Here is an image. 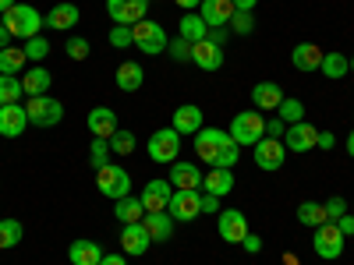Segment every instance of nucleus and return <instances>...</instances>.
<instances>
[{
	"label": "nucleus",
	"instance_id": "obj_1",
	"mask_svg": "<svg viewBox=\"0 0 354 265\" xmlns=\"http://www.w3.org/2000/svg\"><path fill=\"white\" fill-rule=\"evenodd\" d=\"M0 21H4V28H8L15 39H32V36H39V28L46 25L43 14H39L32 4H15V8H8L4 14H0Z\"/></svg>",
	"mask_w": 354,
	"mask_h": 265
},
{
	"label": "nucleus",
	"instance_id": "obj_2",
	"mask_svg": "<svg viewBox=\"0 0 354 265\" xmlns=\"http://www.w3.org/2000/svg\"><path fill=\"white\" fill-rule=\"evenodd\" d=\"M238 145H259L266 138V117L259 110H241V113H234V121H230V131H227Z\"/></svg>",
	"mask_w": 354,
	"mask_h": 265
},
{
	"label": "nucleus",
	"instance_id": "obj_3",
	"mask_svg": "<svg viewBox=\"0 0 354 265\" xmlns=\"http://www.w3.org/2000/svg\"><path fill=\"white\" fill-rule=\"evenodd\" d=\"M131 39H135V50H142L145 57H160L167 53V32H163V25L160 21H135L131 25Z\"/></svg>",
	"mask_w": 354,
	"mask_h": 265
},
{
	"label": "nucleus",
	"instance_id": "obj_4",
	"mask_svg": "<svg viewBox=\"0 0 354 265\" xmlns=\"http://www.w3.org/2000/svg\"><path fill=\"white\" fill-rule=\"evenodd\" d=\"M25 113H28V124L36 128H57L64 121V103L53 99V96H32L25 103Z\"/></svg>",
	"mask_w": 354,
	"mask_h": 265
},
{
	"label": "nucleus",
	"instance_id": "obj_5",
	"mask_svg": "<svg viewBox=\"0 0 354 265\" xmlns=\"http://www.w3.org/2000/svg\"><path fill=\"white\" fill-rule=\"evenodd\" d=\"M96 188H100V195L117 202V198L131 195V173L124 166H117V163H106V166L96 170Z\"/></svg>",
	"mask_w": 354,
	"mask_h": 265
},
{
	"label": "nucleus",
	"instance_id": "obj_6",
	"mask_svg": "<svg viewBox=\"0 0 354 265\" xmlns=\"http://www.w3.org/2000/svg\"><path fill=\"white\" fill-rule=\"evenodd\" d=\"M177 156H181V135H177L174 128H160L149 135V159L153 163H177Z\"/></svg>",
	"mask_w": 354,
	"mask_h": 265
},
{
	"label": "nucleus",
	"instance_id": "obj_7",
	"mask_svg": "<svg viewBox=\"0 0 354 265\" xmlns=\"http://www.w3.org/2000/svg\"><path fill=\"white\" fill-rule=\"evenodd\" d=\"M344 233L337 230V223H322V226H315V237H312V251L319 255V258H326V262H337L340 255H344Z\"/></svg>",
	"mask_w": 354,
	"mask_h": 265
},
{
	"label": "nucleus",
	"instance_id": "obj_8",
	"mask_svg": "<svg viewBox=\"0 0 354 265\" xmlns=\"http://www.w3.org/2000/svg\"><path fill=\"white\" fill-rule=\"evenodd\" d=\"M255 149V166L266 170V173H277L283 163H287V145L283 138H262L259 145H252Z\"/></svg>",
	"mask_w": 354,
	"mask_h": 265
},
{
	"label": "nucleus",
	"instance_id": "obj_9",
	"mask_svg": "<svg viewBox=\"0 0 354 265\" xmlns=\"http://www.w3.org/2000/svg\"><path fill=\"white\" fill-rule=\"evenodd\" d=\"M167 213L174 223H192L202 216V191H174Z\"/></svg>",
	"mask_w": 354,
	"mask_h": 265
},
{
	"label": "nucleus",
	"instance_id": "obj_10",
	"mask_svg": "<svg viewBox=\"0 0 354 265\" xmlns=\"http://www.w3.org/2000/svg\"><path fill=\"white\" fill-rule=\"evenodd\" d=\"M106 14L113 25H135L149 14V0H106Z\"/></svg>",
	"mask_w": 354,
	"mask_h": 265
},
{
	"label": "nucleus",
	"instance_id": "obj_11",
	"mask_svg": "<svg viewBox=\"0 0 354 265\" xmlns=\"http://www.w3.org/2000/svg\"><path fill=\"white\" fill-rule=\"evenodd\" d=\"M216 230H220V237L227 241V244H241L245 237H248V216L241 213V209H223L220 213V219H216Z\"/></svg>",
	"mask_w": 354,
	"mask_h": 265
},
{
	"label": "nucleus",
	"instance_id": "obj_12",
	"mask_svg": "<svg viewBox=\"0 0 354 265\" xmlns=\"http://www.w3.org/2000/svg\"><path fill=\"white\" fill-rule=\"evenodd\" d=\"M227 138H230V135H227L223 128H202V131L195 135V156H198L202 163H216V156H220V149H223Z\"/></svg>",
	"mask_w": 354,
	"mask_h": 265
},
{
	"label": "nucleus",
	"instance_id": "obj_13",
	"mask_svg": "<svg viewBox=\"0 0 354 265\" xmlns=\"http://www.w3.org/2000/svg\"><path fill=\"white\" fill-rule=\"evenodd\" d=\"M142 205H145V213H167V205H170V198H174V184L170 181H163V177H156V181H149L142 188Z\"/></svg>",
	"mask_w": 354,
	"mask_h": 265
},
{
	"label": "nucleus",
	"instance_id": "obj_14",
	"mask_svg": "<svg viewBox=\"0 0 354 265\" xmlns=\"http://www.w3.org/2000/svg\"><path fill=\"white\" fill-rule=\"evenodd\" d=\"M315 138H319V128H312L308 121H298L283 131V145L287 153H312L315 149Z\"/></svg>",
	"mask_w": 354,
	"mask_h": 265
},
{
	"label": "nucleus",
	"instance_id": "obj_15",
	"mask_svg": "<svg viewBox=\"0 0 354 265\" xmlns=\"http://www.w3.org/2000/svg\"><path fill=\"white\" fill-rule=\"evenodd\" d=\"M167 181L174 184V191H202V170L195 163H170V177Z\"/></svg>",
	"mask_w": 354,
	"mask_h": 265
},
{
	"label": "nucleus",
	"instance_id": "obj_16",
	"mask_svg": "<svg viewBox=\"0 0 354 265\" xmlns=\"http://www.w3.org/2000/svg\"><path fill=\"white\" fill-rule=\"evenodd\" d=\"M85 124H88V135L93 138H106L110 141L117 135V113L110 106H93L88 117H85Z\"/></svg>",
	"mask_w": 354,
	"mask_h": 265
},
{
	"label": "nucleus",
	"instance_id": "obj_17",
	"mask_svg": "<svg viewBox=\"0 0 354 265\" xmlns=\"http://www.w3.org/2000/svg\"><path fill=\"white\" fill-rule=\"evenodd\" d=\"M192 64L202 68V71H220L223 68V46H216L209 39L192 43Z\"/></svg>",
	"mask_w": 354,
	"mask_h": 265
},
{
	"label": "nucleus",
	"instance_id": "obj_18",
	"mask_svg": "<svg viewBox=\"0 0 354 265\" xmlns=\"http://www.w3.org/2000/svg\"><path fill=\"white\" fill-rule=\"evenodd\" d=\"M149 233H145V226L142 223H124L121 226V251L124 255H131V258H138V255H145L149 251Z\"/></svg>",
	"mask_w": 354,
	"mask_h": 265
},
{
	"label": "nucleus",
	"instance_id": "obj_19",
	"mask_svg": "<svg viewBox=\"0 0 354 265\" xmlns=\"http://www.w3.org/2000/svg\"><path fill=\"white\" fill-rule=\"evenodd\" d=\"M198 14L209 28H227L230 18H234V0H202Z\"/></svg>",
	"mask_w": 354,
	"mask_h": 265
},
{
	"label": "nucleus",
	"instance_id": "obj_20",
	"mask_svg": "<svg viewBox=\"0 0 354 265\" xmlns=\"http://www.w3.org/2000/svg\"><path fill=\"white\" fill-rule=\"evenodd\" d=\"M25 128H28V113H25L21 103L0 106V135H4V138H18V135H25Z\"/></svg>",
	"mask_w": 354,
	"mask_h": 265
},
{
	"label": "nucleus",
	"instance_id": "obj_21",
	"mask_svg": "<svg viewBox=\"0 0 354 265\" xmlns=\"http://www.w3.org/2000/svg\"><path fill=\"white\" fill-rule=\"evenodd\" d=\"M252 103L259 106V113H277V106L283 103V88L277 81H259L252 88Z\"/></svg>",
	"mask_w": 354,
	"mask_h": 265
},
{
	"label": "nucleus",
	"instance_id": "obj_22",
	"mask_svg": "<svg viewBox=\"0 0 354 265\" xmlns=\"http://www.w3.org/2000/svg\"><path fill=\"white\" fill-rule=\"evenodd\" d=\"M50 85H53V75H50L43 64L21 71V88H25V96H28V99H32V96H46V92H50Z\"/></svg>",
	"mask_w": 354,
	"mask_h": 265
},
{
	"label": "nucleus",
	"instance_id": "obj_23",
	"mask_svg": "<svg viewBox=\"0 0 354 265\" xmlns=\"http://www.w3.org/2000/svg\"><path fill=\"white\" fill-rule=\"evenodd\" d=\"M202 191H205V195H216V198L230 195V191H234V170L213 166L209 173H202Z\"/></svg>",
	"mask_w": 354,
	"mask_h": 265
},
{
	"label": "nucleus",
	"instance_id": "obj_24",
	"mask_svg": "<svg viewBox=\"0 0 354 265\" xmlns=\"http://www.w3.org/2000/svg\"><path fill=\"white\" fill-rule=\"evenodd\" d=\"M322 57H326V53H322L315 43H298V46L290 50V64L298 68V71H319L322 68Z\"/></svg>",
	"mask_w": 354,
	"mask_h": 265
},
{
	"label": "nucleus",
	"instance_id": "obj_25",
	"mask_svg": "<svg viewBox=\"0 0 354 265\" xmlns=\"http://www.w3.org/2000/svg\"><path fill=\"white\" fill-rule=\"evenodd\" d=\"M177 135H198L202 131V110L185 103V106H177L174 110V124H170Z\"/></svg>",
	"mask_w": 354,
	"mask_h": 265
},
{
	"label": "nucleus",
	"instance_id": "obj_26",
	"mask_svg": "<svg viewBox=\"0 0 354 265\" xmlns=\"http://www.w3.org/2000/svg\"><path fill=\"white\" fill-rule=\"evenodd\" d=\"M142 226H145V233H149V241H153V244L170 241V233H174V219H170V213H145Z\"/></svg>",
	"mask_w": 354,
	"mask_h": 265
},
{
	"label": "nucleus",
	"instance_id": "obj_27",
	"mask_svg": "<svg viewBox=\"0 0 354 265\" xmlns=\"http://www.w3.org/2000/svg\"><path fill=\"white\" fill-rule=\"evenodd\" d=\"M78 18H82L78 4H57V8H50V14H43V21H46L50 28H57V32H68V28H75Z\"/></svg>",
	"mask_w": 354,
	"mask_h": 265
},
{
	"label": "nucleus",
	"instance_id": "obj_28",
	"mask_svg": "<svg viewBox=\"0 0 354 265\" xmlns=\"http://www.w3.org/2000/svg\"><path fill=\"white\" fill-rule=\"evenodd\" d=\"M103 255H106V251H103L96 241H85V237L68 248V262H71V265H100Z\"/></svg>",
	"mask_w": 354,
	"mask_h": 265
},
{
	"label": "nucleus",
	"instance_id": "obj_29",
	"mask_svg": "<svg viewBox=\"0 0 354 265\" xmlns=\"http://www.w3.org/2000/svg\"><path fill=\"white\" fill-rule=\"evenodd\" d=\"M113 81H117V88H121V92H138L142 81H145V71H142L138 61H124L121 68H117Z\"/></svg>",
	"mask_w": 354,
	"mask_h": 265
},
{
	"label": "nucleus",
	"instance_id": "obj_30",
	"mask_svg": "<svg viewBox=\"0 0 354 265\" xmlns=\"http://www.w3.org/2000/svg\"><path fill=\"white\" fill-rule=\"evenodd\" d=\"M113 216L121 223H142L145 219V205H142L138 195H124V198L113 202Z\"/></svg>",
	"mask_w": 354,
	"mask_h": 265
},
{
	"label": "nucleus",
	"instance_id": "obj_31",
	"mask_svg": "<svg viewBox=\"0 0 354 265\" xmlns=\"http://www.w3.org/2000/svg\"><path fill=\"white\" fill-rule=\"evenodd\" d=\"M205 32H209V25H205V21H202V14H195V11H185V18L177 21V36L188 39V43L205 39Z\"/></svg>",
	"mask_w": 354,
	"mask_h": 265
},
{
	"label": "nucleus",
	"instance_id": "obj_32",
	"mask_svg": "<svg viewBox=\"0 0 354 265\" xmlns=\"http://www.w3.org/2000/svg\"><path fill=\"white\" fill-rule=\"evenodd\" d=\"M28 64V57L21 46H4L0 50V75H21Z\"/></svg>",
	"mask_w": 354,
	"mask_h": 265
},
{
	"label": "nucleus",
	"instance_id": "obj_33",
	"mask_svg": "<svg viewBox=\"0 0 354 265\" xmlns=\"http://www.w3.org/2000/svg\"><path fill=\"white\" fill-rule=\"evenodd\" d=\"M25 88H21V75H0V106H15L21 103Z\"/></svg>",
	"mask_w": 354,
	"mask_h": 265
},
{
	"label": "nucleus",
	"instance_id": "obj_34",
	"mask_svg": "<svg viewBox=\"0 0 354 265\" xmlns=\"http://www.w3.org/2000/svg\"><path fill=\"white\" fill-rule=\"evenodd\" d=\"M322 78H347V71H351V61L344 53H337V50H330L326 57H322Z\"/></svg>",
	"mask_w": 354,
	"mask_h": 265
},
{
	"label": "nucleus",
	"instance_id": "obj_35",
	"mask_svg": "<svg viewBox=\"0 0 354 265\" xmlns=\"http://www.w3.org/2000/svg\"><path fill=\"white\" fill-rule=\"evenodd\" d=\"M21 237H25V226H21V219H0V248H18L21 244Z\"/></svg>",
	"mask_w": 354,
	"mask_h": 265
},
{
	"label": "nucleus",
	"instance_id": "obj_36",
	"mask_svg": "<svg viewBox=\"0 0 354 265\" xmlns=\"http://www.w3.org/2000/svg\"><path fill=\"white\" fill-rule=\"evenodd\" d=\"M298 223H305V226H322V223H330L326 219V209H322V205L319 202H301L298 205Z\"/></svg>",
	"mask_w": 354,
	"mask_h": 265
},
{
	"label": "nucleus",
	"instance_id": "obj_37",
	"mask_svg": "<svg viewBox=\"0 0 354 265\" xmlns=\"http://www.w3.org/2000/svg\"><path fill=\"white\" fill-rule=\"evenodd\" d=\"M277 117H280L287 128H290V124H298V121H305V103H301V99H294V96H290V99L283 96V103L277 106Z\"/></svg>",
	"mask_w": 354,
	"mask_h": 265
},
{
	"label": "nucleus",
	"instance_id": "obj_38",
	"mask_svg": "<svg viewBox=\"0 0 354 265\" xmlns=\"http://www.w3.org/2000/svg\"><path fill=\"white\" fill-rule=\"evenodd\" d=\"M135 149H138L135 135H131V131H124V128H117V135L110 138V153H113V156H131Z\"/></svg>",
	"mask_w": 354,
	"mask_h": 265
},
{
	"label": "nucleus",
	"instance_id": "obj_39",
	"mask_svg": "<svg viewBox=\"0 0 354 265\" xmlns=\"http://www.w3.org/2000/svg\"><path fill=\"white\" fill-rule=\"evenodd\" d=\"M25 57H28V61H36V64H43L46 61V57H50V43H46V36H32V39H25Z\"/></svg>",
	"mask_w": 354,
	"mask_h": 265
},
{
	"label": "nucleus",
	"instance_id": "obj_40",
	"mask_svg": "<svg viewBox=\"0 0 354 265\" xmlns=\"http://www.w3.org/2000/svg\"><path fill=\"white\" fill-rule=\"evenodd\" d=\"M230 32L234 36H252L255 32V14L252 11H234V18H230Z\"/></svg>",
	"mask_w": 354,
	"mask_h": 265
},
{
	"label": "nucleus",
	"instance_id": "obj_41",
	"mask_svg": "<svg viewBox=\"0 0 354 265\" xmlns=\"http://www.w3.org/2000/svg\"><path fill=\"white\" fill-rule=\"evenodd\" d=\"M110 156H113V153H110V141H106V138H93V145H88V163L100 170V166L110 163Z\"/></svg>",
	"mask_w": 354,
	"mask_h": 265
},
{
	"label": "nucleus",
	"instance_id": "obj_42",
	"mask_svg": "<svg viewBox=\"0 0 354 265\" xmlns=\"http://www.w3.org/2000/svg\"><path fill=\"white\" fill-rule=\"evenodd\" d=\"M241 159V145L234 141V138H227L223 141V149H220V156H216V163L213 166H223V170H234V163Z\"/></svg>",
	"mask_w": 354,
	"mask_h": 265
},
{
	"label": "nucleus",
	"instance_id": "obj_43",
	"mask_svg": "<svg viewBox=\"0 0 354 265\" xmlns=\"http://www.w3.org/2000/svg\"><path fill=\"white\" fill-rule=\"evenodd\" d=\"M167 53H170V61H177V64H192V43L181 39V36L167 43Z\"/></svg>",
	"mask_w": 354,
	"mask_h": 265
},
{
	"label": "nucleus",
	"instance_id": "obj_44",
	"mask_svg": "<svg viewBox=\"0 0 354 265\" xmlns=\"http://www.w3.org/2000/svg\"><path fill=\"white\" fill-rule=\"evenodd\" d=\"M106 39H110L113 50H128V46H135V39H131V25H113Z\"/></svg>",
	"mask_w": 354,
	"mask_h": 265
},
{
	"label": "nucleus",
	"instance_id": "obj_45",
	"mask_svg": "<svg viewBox=\"0 0 354 265\" xmlns=\"http://www.w3.org/2000/svg\"><path fill=\"white\" fill-rule=\"evenodd\" d=\"M88 50H93V46H88L82 36H71V39L64 43V53L71 57V61H85V57H88Z\"/></svg>",
	"mask_w": 354,
	"mask_h": 265
},
{
	"label": "nucleus",
	"instance_id": "obj_46",
	"mask_svg": "<svg viewBox=\"0 0 354 265\" xmlns=\"http://www.w3.org/2000/svg\"><path fill=\"white\" fill-rule=\"evenodd\" d=\"M322 209H326V219L333 223V219H340V216L347 213V205H344V198H337V195H333V198L322 202Z\"/></svg>",
	"mask_w": 354,
	"mask_h": 265
},
{
	"label": "nucleus",
	"instance_id": "obj_47",
	"mask_svg": "<svg viewBox=\"0 0 354 265\" xmlns=\"http://www.w3.org/2000/svg\"><path fill=\"white\" fill-rule=\"evenodd\" d=\"M202 213L205 216H220L223 209H220V198L216 195H202Z\"/></svg>",
	"mask_w": 354,
	"mask_h": 265
},
{
	"label": "nucleus",
	"instance_id": "obj_48",
	"mask_svg": "<svg viewBox=\"0 0 354 265\" xmlns=\"http://www.w3.org/2000/svg\"><path fill=\"white\" fill-rule=\"evenodd\" d=\"M337 223V230L344 233V237H354V213H344L340 219H333Z\"/></svg>",
	"mask_w": 354,
	"mask_h": 265
},
{
	"label": "nucleus",
	"instance_id": "obj_49",
	"mask_svg": "<svg viewBox=\"0 0 354 265\" xmlns=\"http://www.w3.org/2000/svg\"><path fill=\"white\" fill-rule=\"evenodd\" d=\"M287 124L280 121V117H273V121H266V138H283Z\"/></svg>",
	"mask_w": 354,
	"mask_h": 265
},
{
	"label": "nucleus",
	"instance_id": "obj_50",
	"mask_svg": "<svg viewBox=\"0 0 354 265\" xmlns=\"http://www.w3.org/2000/svg\"><path fill=\"white\" fill-rule=\"evenodd\" d=\"M227 36H230V28H209V32H205V39L216 43V46H227Z\"/></svg>",
	"mask_w": 354,
	"mask_h": 265
},
{
	"label": "nucleus",
	"instance_id": "obj_51",
	"mask_svg": "<svg viewBox=\"0 0 354 265\" xmlns=\"http://www.w3.org/2000/svg\"><path fill=\"white\" fill-rule=\"evenodd\" d=\"M241 248H245L248 255H259V251H262V237H259V233H248V237L241 241Z\"/></svg>",
	"mask_w": 354,
	"mask_h": 265
},
{
	"label": "nucleus",
	"instance_id": "obj_52",
	"mask_svg": "<svg viewBox=\"0 0 354 265\" xmlns=\"http://www.w3.org/2000/svg\"><path fill=\"white\" fill-rule=\"evenodd\" d=\"M315 145H319V149H333V145H337V135H330V131H319Z\"/></svg>",
	"mask_w": 354,
	"mask_h": 265
},
{
	"label": "nucleus",
	"instance_id": "obj_53",
	"mask_svg": "<svg viewBox=\"0 0 354 265\" xmlns=\"http://www.w3.org/2000/svg\"><path fill=\"white\" fill-rule=\"evenodd\" d=\"M100 265H128V255L124 251H117V255H103Z\"/></svg>",
	"mask_w": 354,
	"mask_h": 265
},
{
	"label": "nucleus",
	"instance_id": "obj_54",
	"mask_svg": "<svg viewBox=\"0 0 354 265\" xmlns=\"http://www.w3.org/2000/svg\"><path fill=\"white\" fill-rule=\"evenodd\" d=\"M259 0H234V11H255Z\"/></svg>",
	"mask_w": 354,
	"mask_h": 265
},
{
	"label": "nucleus",
	"instance_id": "obj_55",
	"mask_svg": "<svg viewBox=\"0 0 354 265\" xmlns=\"http://www.w3.org/2000/svg\"><path fill=\"white\" fill-rule=\"evenodd\" d=\"M174 4L181 11H195V8H202V0H174Z\"/></svg>",
	"mask_w": 354,
	"mask_h": 265
},
{
	"label": "nucleus",
	"instance_id": "obj_56",
	"mask_svg": "<svg viewBox=\"0 0 354 265\" xmlns=\"http://www.w3.org/2000/svg\"><path fill=\"white\" fill-rule=\"evenodd\" d=\"M347 156H351V159H354V131H351V135H347Z\"/></svg>",
	"mask_w": 354,
	"mask_h": 265
},
{
	"label": "nucleus",
	"instance_id": "obj_57",
	"mask_svg": "<svg viewBox=\"0 0 354 265\" xmlns=\"http://www.w3.org/2000/svg\"><path fill=\"white\" fill-rule=\"evenodd\" d=\"M15 4H18V0H0V14H4L8 8H15Z\"/></svg>",
	"mask_w": 354,
	"mask_h": 265
},
{
	"label": "nucleus",
	"instance_id": "obj_58",
	"mask_svg": "<svg viewBox=\"0 0 354 265\" xmlns=\"http://www.w3.org/2000/svg\"><path fill=\"white\" fill-rule=\"evenodd\" d=\"M283 265H301V262H298V255H283Z\"/></svg>",
	"mask_w": 354,
	"mask_h": 265
},
{
	"label": "nucleus",
	"instance_id": "obj_59",
	"mask_svg": "<svg viewBox=\"0 0 354 265\" xmlns=\"http://www.w3.org/2000/svg\"><path fill=\"white\" fill-rule=\"evenodd\" d=\"M351 75H354V57H351Z\"/></svg>",
	"mask_w": 354,
	"mask_h": 265
},
{
	"label": "nucleus",
	"instance_id": "obj_60",
	"mask_svg": "<svg viewBox=\"0 0 354 265\" xmlns=\"http://www.w3.org/2000/svg\"><path fill=\"white\" fill-rule=\"evenodd\" d=\"M0 25H4V21H0Z\"/></svg>",
	"mask_w": 354,
	"mask_h": 265
}]
</instances>
